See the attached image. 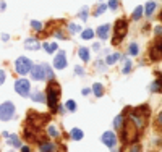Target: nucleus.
<instances>
[{
  "label": "nucleus",
  "instance_id": "nucleus-24",
  "mask_svg": "<svg viewBox=\"0 0 162 152\" xmlns=\"http://www.w3.org/2000/svg\"><path fill=\"white\" fill-rule=\"evenodd\" d=\"M138 52H140V50H138V45L135 44V42H131L130 47H128V54H130V55H138Z\"/></svg>",
  "mask_w": 162,
  "mask_h": 152
},
{
  "label": "nucleus",
  "instance_id": "nucleus-31",
  "mask_svg": "<svg viewBox=\"0 0 162 152\" xmlns=\"http://www.w3.org/2000/svg\"><path fill=\"white\" fill-rule=\"evenodd\" d=\"M31 28H32V29H36V31H42V25L39 21H36V20L31 21Z\"/></svg>",
  "mask_w": 162,
  "mask_h": 152
},
{
  "label": "nucleus",
  "instance_id": "nucleus-12",
  "mask_svg": "<svg viewBox=\"0 0 162 152\" xmlns=\"http://www.w3.org/2000/svg\"><path fill=\"white\" fill-rule=\"evenodd\" d=\"M54 149H55V146L49 141H46V142L41 144V152H54Z\"/></svg>",
  "mask_w": 162,
  "mask_h": 152
},
{
  "label": "nucleus",
  "instance_id": "nucleus-1",
  "mask_svg": "<svg viewBox=\"0 0 162 152\" xmlns=\"http://www.w3.org/2000/svg\"><path fill=\"white\" fill-rule=\"evenodd\" d=\"M138 136H140V128L128 118V120L125 121V125H123V130H122L123 144H133V142H136Z\"/></svg>",
  "mask_w": 162,
  "mask_h": 152
},
{
  "label": "nucleus",
  "instance_id": "nucleus-5",
  "mask_svg": "<svg viewBox=\"0 0 162 152\" xmlns=\"http://www.w3.org/2000/svg\"><path fill=\"white\" fill-rule=\"evenodd\" d=\"M13 115H15V105H13V102H3L0 105V120L8 121L10 118H13Z\"/></svg>",
  "mask_w": 162,
  "mask_h": 152
},
{
  "label": "nucleus",
  "instance_id": "nucleus-23",
  "mask_svg": "<svg viewBox=\"0 0 162 152\" xmlns=\"http://www.w3.org/2000/svg\"><path fill=\"white\" fill-rule=\"evenodd\" d=\"M68 31L71 32V34H76V32L81 31V26L76 25V23H71V25H68Z\"/></svg>",
  "mask_w": 162,
  "mask_h": 152
},
{
  "label": "nucleus",
  "instance_id": "nucleus-11",
  "mask_svg": "<svg viewBox=\"0 0 162 152\" xmlns=\"http://www.w3.org/2000/svg\"><path fill=\"white\" fill-rule=\"evenodd\" d=\"M25 47L26 49H31V50H37L41 47V44H39L37 39H34V37H29V39L25 41Z\"/></svg>",
  "mask_w": 162,
  "mask_h": 152
},
{
  "label": "nucleus",
  "instance_id": "nucleus-13",
  "mask_svg": "<svg viewBox=\"0 0 162 152\" xmlns=\"http://www.w3.org/2000/svg\"><path fill=\"white\" fill-rule=\"evenodd\" d=\"M8 142L13 146V147H21V142H20V137L16 134H10L8 136Z\"/></svg>",
  "mask_w": 162,
  "mask_h": 152
},
{
  "label": "nucleus",
  "instance_id": "nucleus-43",
  "mask_svg": "<svg viewBox=\"0 0 162 152\" xmlns=\"http://www.w3.org/2000/svg\"><path fill=\"white\" fill-rule=\"evenodd\" d=\"M157 120H159V123H162V112L159 113V118H157Z\"/></svg>",
  "mask_w": 162,
  "mask_h": 152
},
{
  "label": "nucleus",
  "instance_id": "nucleus-15",
  "mask_svg": "<svg viewBox=\"0 0 162 152\" xmlns=\"http://www.w3.org/2000/svg\"><path fill=\"white\" fill-rule=\"evenodd\" d=\"M93 92H94V96L96 97H101L102 94H104V88H102V84H99V83H96L93 86Z\"/></svg>",
  "mask_w": 162,
  "mask_h": 152
},
{
  "label": "nucleus",
  "instance_id": "nucleus-29",
  "mask_svg": "<svg viewBox=\"0 0 162 152\" xmlns=\"http://www.w3.org/2000/svg\"><path fill=\"white\" fill-rule=\"evenodd\" d=\"M66 110H68V112H75L76 110V102L75 101H68V102H66Z\"/></svg>",
  "mask_w": 162,
  "mask_h": 152
},
{
  "label": "nucleus",
  "instance_id": "nucleus-37",
  "mask_svg": "<svg viewBox=\"0 0 162 152\" xmlns=\"http://www.w3.org/2000/svg\"><path fill=\"white\" fill-rule=\"evenodd\" d=\"M154 32H156L157 36H160V34H162V26H157L156 29H154Z\"/></svg>",
  "mask_w": 162,
  "mask_h": 152
},
{
  "label": "nucleus",
  "instance_id": "nucleus-34",
  "mask_svg": "<svg viewBox=\"0 0 162 152\" xmlns=\"http://www.w3.org/2000/svg\"><path fill=\"white\" fill-rule=\"evenodd\" d=\"M109 8L117 10V8H118V0H109Z\"/></svg>",
  "mask_w": 162,
  "mask_h": 152
},
{
  "label": "nucleus",
  "instance_id": "nucleus-35",
  "mask_svg": "<svg viewBox=\"0 0 162 152\" xmlns=\"http://www.w3.org/2000/svg\"><path fill=\"white\" fill-rule=\"evenodd\" d=\"M3 83H5V71L0 70V84H3Z\"/></svg>",
  "mask_w": 162,
  "mask_h": 152
},
{
  "label": "nucleus",
  "instance_id": "nucleus-30",
  "mask_svg": "<svg viewBox=\"0 0 162 152\" xmlns=\"http://www.w3.org/2000/svg\"><path fill=\"white\" fill-rule=\"evenodd\" d=\"M122 121H123V115L115 117V120H113V128H120L122 126Z\"/></svg>",
  "mask_w": 162,
  "mask_h": 152
},
{
  "label": "nucleus",
  "instance_id": "nucleus-18",
  "mask_svg": "<svg viewBox=\"0 0 162 152\" xmlns=\"http://www.w3.org/2000/svg\"><path fill=\"white\" fill-rule=\"evenodd\" d=\"M44 49H46V52L47 54H54V52L59 49V45L55 44V42H52V44H49V42H46L44 44Z\"/></svg>",
  "mask_w": 162,
  "mask_h": 152
},
{
  "label": "nucleus",
  "instance_id": "nucleus-28",
  "mask_svg": "<svg viewBox=\"0 0 162 152\" xmlns=\"http://www.w3.org/2000/svg\"><path fill=\"white\" fill-rule=\"evenodd\" d=\"M106 10H107V5H106V3H101V5L97 7V10H96V13H94V15L99 16V15H102V13L106 12Z\"/></svg>",
  "mask_w": 162,
  "mask_h": 152
},
{
  "label": "nucleus",
  "instance_id": "nucleus-33",
  "mask_svg": "<svg viewBox=\"0 0 162 152\" xmlns=\"http://www.w3.org/2000/svg\"><path fill=\"white\" fill-rule=\"evenodd\" d=\"M47 133H49V134H50L52 137H57V136H59V131H57V128H55V126H49Z\"/></svg>",
  "mask_w": 162,
  "mask_h": 152
},
{
  "label": "nucleus",
  "instance_id": "nucleus-21",
  "mask_svg": "<svg viewBox=\"0 0 162 152\" xmlns=\"http://www.w3.org/2000/svg\"><path fill=\"white\" fill-rule=\"evenodd\" d=\"M143 13H144V8H143V7H136L135 12H133V15H131V18H133V20H140V18L143 16Z\"/></svg>",
  "mask_w": 162,
  "mask_h": 152
},
{
  "label": "nucleus",
  "instance_id": "nucleus-20",
  "mask_svg": "<svg viewBox=\"0 0 162 152\" xmlns=\"http://www.w3.org/2000/svg\"><path fill=\"white\" fill-rule=\"evenodd\" d=\"M31 99H32L34 102H39V104H42V102L46 101V96H44L42 92H34V94H31Z\"/></svg>",
  "mask_w": 162,
  "mask_h": 152
},
{
  "label": "nucleus",
  "instance_id": "nucleus-3",
  "mask_svg": "<svg viewBox=\"0 0 162 152\" xmlns=\"http://www.w3.org/2000/svg\"><path fill=\"white\" fill-rule=\"evenodd\" d=\"M113 31H115V34H113L112 44H113V45H118V44L122 42L123 37L127 36V31H128V23H127L125 18H120V20H117Z\"/></svg>",
  "mask_w": 162,
  "mask_h": 152
},
{
  "label": "nucleus",
  "instance_id": "nucleus-14",
  "mask_svg": "<svg viewBox=\"0 0 162 152\" xmlns=\"http://www.w3.org/2000/svg\"><path fill=\"white\" fill-rule=\"evenodd\" d=\"M151 91H152V92H162V78H159L157 81L152 83Z\"/></svg>",
  "mask_w": 162,
  "mask_h": 152
},
{
  "label": "nucleus",
  "instance_id": "nucleus-16",
  "mask_svg": "<svg viewBox=\"0 0 162 152\" xmlns=\"http://www.w3.org/2000/svg\"><path fill=\"white\" fill-rule=\"evenodd\" d=\"M78 55H79V58L83 60V61H89V50H88V49L81 47L79 52H78Z\"/></svg>",
  "mask_w": 162,
  "mask_h": 152
},
{
  "label": "nucleus",
  "instance_id": "nucleus-17",
  "mask_svg": "<svg viewBox=\"0 0 162 152\" xmlns=\"http://www.w3.org/2000/svg\"><path fill=\"white\" fill-rule=\"evenodd\" d=\"M71 137H73L75 141L83 139V131H81L79 128H73V130H71Z\"/></svg>",
  "mask_w": 162,
  "mask_h": 152
},
{
  "label": "nucleus",
  "instance_id": "nucleus-32",
  "mask_svg": "<svg viewBox=\"0 0 162 152\" xmlns=\"http://www.w3.org/2000/svg\"><path fill=\"white\" fill-rule=\"evenodd\" d=\"M130 71H131V61L130 60H127L125 61V66H123V70H122V73H130Z\"/></svg>",
  "mask_w": 162,
  "mask_h": 152
},
{
  "label": "nucleus",
  "instance_id": "nucleus-8",
  "mask_svg": "<svg viewBox=\"0 0 162 152\" xmlns=\"http://www.w3.org/2000/svg\"><path fill=\"white\" fill-rule=\"evenodd\" d=\"M31 76L32 79H37V81H42V79H46V71H44V66L42 65H36L31 68Z\"/></svg>",
  "mask_w": 162,
  "mask_h": 152
},
{
  "label": "nucleus",
  "instance_id": "nucleus-42",
  "mask_svg": "<svg viewBox=\"0 0 162 152\" xmlns=\"http://www.w3.org/2000/svg\"><path fill=\"white\" fill-rule=\"evenodd\" d=\"M2 41H8V36L7 34H2Z\"/></svg>",
  "mask_w": 162,
  "mask_h": 152
},
{
  "label": "nucleus",
  "instance_id": "nucleus-27",
  "mask_svg": "<svg viewBox=\"0 0 162 152\" xmlns=\"http://www.w3.org/2000/svg\"><path fill=\"white\" fill-rule=\"evenodd\" d=\"M88 12H89V8H88V7H83V8H81V12H79V18H81L83 21H86V20H88Z\"/></svg>",
  "mask_w": 162,
  "mask_h": 152
},
{
  "label": "nucleus",
  "instance_id": "nucleus-2",
  "mask_svg": "<svg viewBox=\"0 0 162 152\" xmlns=\"http://www.w3.org/2000/svg\"><path fill=\"white\" fill-rule=\"evenodd\" d=\"M60 97V86L59 83L50 79L49 86H47V105H49L52 110H57V102H59Z\"/></svg>",
  "mask_w": 162,
  "mask_h": 152
},
{
  "label": "nucleus",
  "instance_id": "nucleus-44",
  "mask_svg": "<svg viewBox=\"0 0 162 152\" xmlns=\"http://www.w3.org/2000/svg\"><path fill=\"white\" fill-rule=\"evenodd\" d=\"M3 8H5V3H2V5H0V10H3Z\"/></svg>",
  "mask_w": 162,
  "mask_h": 152
},
{
  "label": "nucleus",
  "instance_id": "nucleus-10",
  "mask_svg": "<svg viewBox=\"0 0 162 152\" xmlns=\"http://www.w3.org/2000/svg\"><path fill=\"white\" fill-rule=\"evenodd\" d=\"M109 31H110V25H102V26H99V29H97V36H99V39H101V41L107 39Z\"/></svg>",
  "mask_w": 162,
  "mask_h": 152
},
{
  "label": "nucleus",
  "instance_id": "nucleus-9",
  "mask_svg": "<svg viewBox=\"0 0 162 152\" xmlns=\"http://www.w3.org/2000/svg\"><path fill=\"white\" fill-rule=\"evenodd\" d=\"M54 66L57 70H63L66 66V57H65V52H59L54 58Z\"/></svg>",
  "mask_w": 162,
  "mask_h": 152
},
{
  "label": "nucleus",
  "instance_id": "nucleus-22",
  "mask_svg": "<svg viewBox=\"0 0 162 152\" xmlns=\"http://www.w3.org/2000/svg\"><path fill=\"white\" fill-rule=\"evenodd\" d=\"M81 37H83L84 41L93 39V37H94V31H93V29H86V31H83V32H81Z\"/></svg>",
  "mask_w": 162,
  "mask_h": 152
},
{
  "label": "nucleus",
  "instance_id": "nucleus-19",
  "mask_svg": "<svg viewBox=\"0 0 162 152\" xmlns=\"http://www.w3.org/2000/svg\"><path fill=\"white\" fill-rule=\"evenodd\" d=\"M154 8H156V3L154 2H147L146 3V8H144V15L146 16H151L152 12H154Z\"/></svg>",
  "mask_w": 162,
  "mask_h": 152
},
{
  "label": "nucleus",
  "instance_id": "nucleus-7",
  "mask_svg": "<svg viewBox=\"0 0 162 152\" xmlns=\"http://www.w3.org/2000/svg\"><path fill=\"white\" fill-rule=\"evenodd\" d=\"M102 142H104L107 147L113 149L115 144H117V136H115V133H113V131H106V133L102 134Z\"/></svg>",
  "mask_w": 162,
  "mask_h": 152
},
{
  "label": "nucleus",
  "instance_id": "nucleus-36",
  "mask_svg": "<svg viewBox=\"0 0 162 152\" xmlns=\"http://www.w3.org/2000/svg\"><path fill=\"white\" fill-rule=\"evenodd\" d=\"M130 152H141V146H138V144L133 146V149H131Z\"/></svg>",
  "mask_w": 162,
  "mask_h": 152
},
{
  "label": "nucleus",
  "instance_id": "nucleus-39",
  "mask_svg": "<svg viewBox=\"0 0 162 152\" xmlns=\"http://www.w3.org/2000/svg\"><path fill=\"white\" fill-rule=\"evenodd\" d=\"M89 92H91V89H88V88H86V89H83V91H81V94H83V96H88Z\"/></svg>",
  "mask_w": 162,
  "mask_h": 152
},
{
  "label": "nucleus",
  "instance_id": "nucleus-40",
  "mask_svg": "<svg viewBox=\"0 0 162 152\" xmlns=\"http://www.w3.org/2000/svg\"><path fill=\"white\" fill-rule=\"evenodd\" d=\"M75 71H76V73H78V74H83V68H81V66H76V68H75Z\"/></svg>",
  "mask_w": 162,
  "mask_h": 152
},
{
  "label": "nucleus",
  "instance_id": "nucleus-26",
  "mask_svg": "<svg viewBox=\"0 0 162 152\" xmlns=\"http://www.w3.org/2000/svg\"><path fill=\"white\" fill-rule=\"evenodd\" d=\"M42 66H44V71H46V78H49V79H54V73H52L50 66H49V65H46V63H42Z\"/></svg>",
  "mask_w": 162,
  "mask_h": 152
},
{
  "label": "nucleus",
  "instance_id": "nucleus-41",
  "mask_svg": "<svg viewBox=\"0 0 162 152\" xmlns=\"http://www.w3.org/2000/svg\"><path fill=\"white\" fill-rule=\"evenodd\" d=\"M55 36H57V37H62V39H63V32H62V31H57V32H55Z\"/></svg>",
  "mask_w": 162,
  "mask_h": 152
},
{
  "label": "nucleus",
  "instance_id": "nucleus-45",
  "mask_svg": "<svg viewBox=\"0 0 162 152\" xmlns=\"http://www.w3.org/2000/svg\"><path fill=\"white\" fill-rule=\"evenodd\" d=\"M160 20H162V15H160Z\"/></svg>",
  "mask_w": 162,
  "mask_h": 152
},
{
  "label": "nucleus",
  "instance_id": "nucleus-6",
  "mask_svg": "<svg viewBox=\"0 0 162 152\" xmlns=\"http://www.w3.org/2000/svg\"><path fill=\"white\" fill-rule=\"evenodd\" d=\"M15 91L20 94L21 97H28L29 96V81L25 78L18 79V81L15 83Z\"/></svg>",
  "mask_w": 162,
  "mask_h": 152
},
{
  "label": "nucleus",
  "instance_id": "nucleus-38",
  "mask_svg": "<svg viewBox=\"0 0 162 152\" xmlns=\"http://www.w3.org/2000/svg\"><path fill=\"white\" fill-rule=\"evenodd\" d=\"M21 152H31V149L28 146H21Z\"/></svg>",
  "mask_w": 162,
  "mask_h": 152
},
{
  "label": "nucleus",
  "instance_id": "nucleus-25",
  "mask_svg": "<svg viewBox=\"0 0 162 152\" xmlns=\"http://www.w3.org/2000/svg\"><path fill=\"white\" fill-rule=\"evenodd\" d=\"M118 58H120V55H118V54H112V55H109V57H107V65H113Z\"/></svg>",
  "mask_w": 162,
  "mask_h": 152
},
{
  "label": "nucleus",
  "instance_id": "nucleus-4",
  "mask_svg": "<svg viewBox=\"0 0 162 152\" xmlns=\"http://www.w3.org/2000/svg\"><path fill=\"white\" fill-rule=\"evenodd\" d=\"M32 68V61L29 58H26V57H18L16 61H15V70L18 74L25 76L26 73H29Z\"/></svg>",
  "mask_w": 162,
  "mask_h": 152
}]
</instances>
